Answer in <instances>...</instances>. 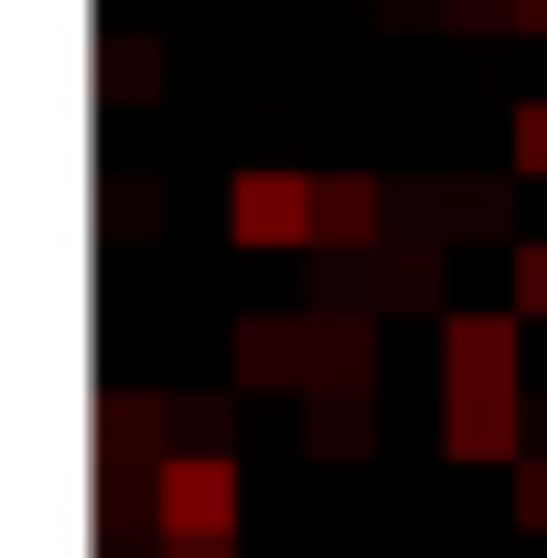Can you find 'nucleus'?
I'll return each instance as SVG.
<instances>
[{"label": "nucleus", "mask_w": 547, "mask_h": 558, "mask_svg": "<svg viewBox=\"0 0 547 558\" xmlns=\"http://www.w3.org/2000/svg\"><path fill=\"white\" fill-rule=\"evenodd\" d=\"M150 526H161V548L226 537L236 526V462L226 451H161L150 462Z\"/></svg>", "instance_id": "1"}, {"label": "nucleus", "mask_w": 547, "mask_h": 558, "mask_svg": "<svg viewBox=\"0 0 547 558\" xmlns=\"http://www.w3.org/2000/svg\"><path fill=\"white\" fill-rule=\"evenodd\" d=\"M526 376V323L515 312H451L440 323V387L451 398H505Z\"/></svg>", "instance_id": "2"}, {"label": "nucleus", "mask_w": 547, "mask_h": 558, "mask_svg": "<svg viewBox=\"0 0 547 558\" xmlns=\"http://www.w3.org/2000/svg\"><path fill=\"white\" fill-rule=\"evenodd\" d=\"M226 236H236V247H312V236H323L312 172H236V183H226Z\"/></svg>", "instance_id": "3"}, {"label": "nucleus", "mask_w": 547, "mask_h": 558, "mask_svg": "<svg viewBox=\"0 0 547 558\" xmlns=\"http://www.w3.org/2000/svg\"><path fill=\"white\" fill-rule=\"evenodd\" d=\"M226 376L236 387H279V398H312V312H236Z\"/></svg>", "instance_id": "4"}, {"label": "nucleus", "mask_w": 547, "mask_h": 558, "mask_svg": "<svg viewBox=\"0 0 547 558\" xmlns=\"http://www.w3.org/2000/svg\"><path fill=\"white\" fill-rule=\"evenodd\" d=\"M312 215H323V258H376L387 247V183L376 172H312Z\"/></svg>", "instance_id": "5"}, {"label": "nucleus", "mask_w": 547, "mask_h": 558, "mask_svg": "<svg viewBox=\"0 0 547 558\" xmlns=\"http://www.w3.org/2000/svg\"><path fill=\"white\" fill-rule=\"evenodd\" d=\"M312 398H376V312L354 301L312 312Z\"/></svg>", "instance_id": "6"}, {"label": "nucleus", "mask_w": 547, "mask_h": 558, "mask_svg": "<svg viewBox=\"0 0 547 558\" xmlns=\"http://www.w3.org/2000/svg\"><path fill=\"white\" fill-rule=\"evenodd\" d=\"M440 451H451V462H526V398H515V387H505V398H451Z\"/></svg>", "instance_id": "7"}, {"label": "nucleus", "mask_w": 547, "mask_h": 558, "mask_svg": "<svg viewBox=\"0 0 547 558\" xmlns=\"http://www.w3.org/2000/svg\"><path fill=\"white\" fill-rule=\"evenodd\" d=\"M301 440H312V451H323V462H354V451H365V440H376V398H301Z\"/></svg>", "instance_id": "8"}, {"label": "nucleus", "mask_w": 547, "mask_h": 558, "mask_svg": "<svg viewBox=\"0 0 547 558\" xmlns=\"http://www.w3.org/2000/svg\"><path fill=\"white\" fill-rule=\"evenodd\" d=\"M97 86H108V97H150V86H161V44H150V33H108V44H97Z\"/></svg>", "instance_id": "9"}, {"label": "nucleus", "mask_w": 547, "mask_h": 558, "mask_svg": "<svg viewBox=\"0 0 547 558\" xmlns=\"http://www.w3.org/2000/svg\"><path fill=\"white\" fill-rule=\"evenodd\" d=\"M376 258H387V301H429L440 290V247L429 236H387Z\"/></svg>", "instance_id": "10"}, {"label": "nucleus", "mask_w": 547, "mask_h": 558, "mask_svg": "<svg viewBox=\"0 0 547 558\" xmlns=\"http://www.w3.org/2000/svg\"><path fill=\"white\" fill-rule=\"evenodd\" d=\"M515 323H547V236H515Z\"/></svg>", "instance_id": "11"}, {"label": "nucleus", "mask_w": 547, "mask_h": 558, "mask_svg": "<svg viewBox=\"0 0 547 558\" xmlns=\"http://www.w3.org/2000/svg\"><path fill=\"white\" fill-rule=\"evenodd\" d=\"M505 150H515V172H537V183H547V97H526V108H515Z\"/></svg>", "instance_id": "12"}, {"label": "nucleus", "mask_w": 547, "mask_h": 558, "mask_svg": "<svg viewBox=\"0 0 547 558\" xmlns=\"http://www.w3.org/2000/svg\"><path fill=\"white\" fill-rule=\"evenodd\" d=\"M515 526H537V537H547V451H537V462H515Z\"/></svg>", "instance_id": "13"}, {"label": "nucleus", "mask_w": 547, "mask_h": 558, "mask_svg": "<svg viewBox=\"0 0 547 558\" xmlns=\"http://www.w3.org/2000/svg\"><path fill=\"white\" fill-rule=\"evenodd\" d=\"M172 558H226V537H183V548H172Z\"/></svg>", "instance_id": "14"}]
</instances>
